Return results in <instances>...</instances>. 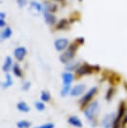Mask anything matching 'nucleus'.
<instances>
[{"instance_id":"f257e3e1","label":"nucleus","mask_w":127,"mask_h":128,"mask_svg":"<svg viewBox=\"0 0 127 128\" xmlns=\"http://www.w3.org/2000/svg\"><path fill=\"white\" fill-rule=\"evenodd\" d=\"M100 103L95 100V102H91L90 104L87 106V108L84 110V116L86 117V118L90 122H94L96 120V118L98 116V114L100 112Z\"/></svg>"},{"instance_id":"f03ea898","label":"nucleus","mask_w":127,"mask_h":128,"mask_svg":"<svg viewBox=\"0 0 127 128\" xmlns=\"http://www.w3.org/2000/svg\"><path fill=\"white\" fill-rule=\"evenodd\" d=\"M76 48H78V45H76V42L71 44L69 46V48L67 51H65L63 54H60L59 56V60L64 64H68L72 61V59L74 58V53L76 51Z\"/></svg>"},{"instance_id":"7ed1b4c3","label":"nucleus","mask_w":127,"mask_h":128,"mask_svg":"<svg viewBox=\"0 0 127 128\" xmlns=\"http://www.w3.org/2000/svg\"><path fill=\"white\" fill-rule=\"evenodd\" d=\"M96 91H98V87L96 86H94L89 91H87L84 95H83V96L81 98V100H80L81 105H85V104H87L89 102H91V100L93 98V96L96 95Z\"/></svg>"},{"instance_id":"20e7f679","label":"nucleus","mask_w":127,"mask_h":128,"mask_svg":"<svg viewBox=\"0 0 127 128\" xmlns=\"http://www.w3.org/2000/svg\"><path fill=\"white\" fill-rule=\"evenodd\" d=\"M116 116L115 113H110L108 115H106L105 117L102 118L101 120V126L103 128H111L113 127L114 122L116 120Z\"/></svg>"},{"instance_id":"39448f33","label":"nucleus","mask_w":127,"mask_h":128,"mask_svg":"<svg viewBox=\"0 0 127 128\" xmlns=\"http://www.w3.org/2000/svg\"><path fill=\"white\" fill-rule=\"evenodd\" d=\"M69 45V39L66 38H58L56 41H54V48L58 52H61L68 47Z\"/></svg>"},{"instance_id":"423d86ee","label":"nucleus","mask_w":127,"mask_h":128,"mask_svg":"<svg viewBox=\"0 0 127 128\" xmlns=\"http://www.w3.org/2000/svg\"><path fill=\"white\" fill-rule=\"evenodd\" d=\"M26 54H27V50L23 46H19V47L14 49V58L18 61H22L24 59V58H25Z\"/></svg>"},{"instance_id":"0eeeda50","label":"nucleus","mask_w":127,"mask_h":128,"mask_svg":"<svg viewBox=\"0 0 127 128\" xmlns=\"http://www.w3.org/2000/svg\"><path fill=\"white\" fill-rule=\"evenodd\" d=\"M85 89H86V86L85 84H76V86H74L71 90V96H81L83 93H84Z\"/></svg>"},{"instance_id":"6e6552de","label":"nucleus","mask_w":127,"mask_h":128,"mask_svg":"<svg viewBox=\"0 0 127 128\" xmlns=\"http://www.w3.org/2000/svg\"><path fill=\"white\" fill-rule=\"evenodd\" d=\"M76 71V74L78 76H83V75H87V74L93 73L94 68H93L92 66H90V65L85 64V65H82V66L78 67Z\"/></svg>"},{"instance_id":"1a4fd4ad","label":"nucleus","mask_w":127,"mask_h":128,"mask_svg":"<svg viewBox=\"0 0 127 128\" xmlns=\"http://www.w3.org/2000/svg\"><path fill=\"white\" fill-rule=\"evenodd\" d=\"M68 123H70L74 127H78V128L82 127V122H81V120L78 118V117H76V116H71V117H69V118H68Z\"/></svg>"},{"instance_id":"9d476101","label":"nucleus","mask_w":127,"mask_h":128,"mask_svg":"<svg viewBox=\"0 0 127 128\" xmlns=\"http://www.w3.org/2000/svg\"><path fill=\"white\" fill-rule=\"evenodd\" d=\"M12 66H14V64H12V58L11 56H7L5 59V62L3 64V71L6 74H8L10 72V70L12 69Z\"/></svg>"},{"instance_id":"9b49d317","label":"nucleus","mask_w":127,"mask_h":128,"mask_svg":"<svg viewBox=\"0 0 127 128\" xmlns=\"http://www.w3.org/2000/svg\"><path fill=\"white\" fill-rule=\"evenodd\" d=\"M62 81L63 84H71L74 81V75L71 72H66L62 74Z\"/></svg>"},{"instance_id":"f8f14e48","label":"nucleus","mask_w":127,"mask_h":128,"mask_svg":"<svg viewBox=\"0 0 127 128\" xmlns=\"http://www.w3.org/2000/svg\"><path fill=\"white\" fill-rule=\"evenodd\" d=\"M43 14H44V18H45V22L49 24V25H54V22H56V17L54 16L52 12H43Z\"/></svg>"},{"instance_id":"ddd939ff","label":"nucleus","mask_w":127,"mask_h":128,"mask_svg":"<svg viewBox=\"0 0 127 128\" xmlns=\"http://www.w3.org/2000/svg\"><path fill=\"white\" fill-rule=\"evenodd\" d=\"M11 36H12V29L9 26H7L2 30V32L0 34V38H1L2 41H4L5 39H8V38H11Z\"/></svg>"},{"instance_id":"4468645a","label":"nucleus","mask_w":127,"mask_h":128,"mask_svg":"<svg viewBox=\"0 0 127 128\" xmlns=\"http://www.w3.org/2000/svg\"><path fill=\"white\" fill-rule=\"evenodd\" d=\"M43 12H53L56 11V6L50 3V2H44L43 3Z\"/></svg>"},{"instance_id":"2eb2a0df","label":"nucleus","mask_w":127,"mask_h":128,"mask_svg":"<svg viewBox=\"0 0 127 128\" xmlns=\"http://www.w3.org/2000/svg\"><path fill=\"white\" fill-rule=\"evenodd\" d=\"M17 109H18L20 112H24V113L30 112V110H31L30 107H29V105L24 102H20L18 104H17Z\"/></svg>"},{"instance_id":"dca6fc26","label":"nucleus","mask_w":127,"mask_h":128,"mask_svg":"<svg viewBox=\"0 0 127 128\" xmlns=\"http://www.w3.org/2000/svg\"><path fill=\"white\" fill-rule=\"evenodd\" d=\"M12 85V76L8 73V74H6L5 81L2 83V88L6 89V88H8V87H10Z\"/></svg>"},{"instance_id":"f3484780","label":"nucleus","mask_w":127,"mask_h":128,"mask_svg":"<svg viewBox=\"0 0 127 128\" xmlns=\"http://www.w3.org/2000/svg\"><path fill=\"white\" fill-rule=\"evenodd\" d=\"M71 90H72L71 84H64L61 91H60V95L62 96H68L69 94H71Z\"/></svg>"},{"instance_id":"a211bd4d","label":"nucleus","mask_w":127,"mask_h":128,"mask_svg":"<svg viewBox=\"0 0 127 128\" xmlns=\"http://www.w3.org/2000/svg\"><path fill=\"white\" fill-rule=\"evenodd\" d=\"M12 73L16 76H18L20 78L22 76V70L20 68V66L18 65V63H14V66H12Z\"/></svg>"},{"instance_id":"6ab92c4d","label":"nucleus","mask_w":127,"mask_h":128,"mask_svg":"<svg viewBox=\"0 0 127 128\" xmlns=\"http://www.w3.org/2000/svg\"><path fill=\"white\" fill-rule=\"evenodd\" d=\"M31 122H28V120H19L18 122L16 123V126L17 128H30L31 127Z\"/></svg>"},{"instance_id":"aec40b11","label":"nucleus","mask_w":127,"mask_h":128,"mask_svg":"<svg viewBox=\"0 0 127 128\" xmlns=\"http://www.w3.org/2000/svg\"><path fill=\"white\" fill-rule=\"evenodd\" d=\"M31 7L34 8V9H36L37 12H42L43 11V6L41 5V4H39L38 2H36V1H34V0L31 1Z\"/></svg>"},{"instance_id":"412c9836","label":"nucleus","mask_w":127,"mask_h":128,"mask_svg":"<svg viewBox=\"0 0 127 128\" xmlns=\"http://www.w3.org/2000/svg\"><path fill=\"white\" fill-rule=\"evenodd\" d=\"M40 96H41V100L44 102H48L51 100V95H50V93L48 91H42Z\"/></svg>"},{"instance_id":"4be33fe9","label":"nucleus","mask_w":127,"mask_h":128,"mask_svg":"<svg viewBox=\"0 0 127 128\" xmlns=\"http://www.w3.org/2000/svg\"><path fill=\"white\" fill-rule=\"evenodd\" d=\"M34 107L37 111H40V112L45 110V104L42 102H34Z\"/></svg>"},{"instance_id":"5701e85b","label":"nucleus","mask_w":127,"mask_h":128,"mask_svg":"<svg viewBox=\"0 0 127 128\" xmlns=\"http://www.w3.org/2000/svg\"><path fill=\"white\" fill-rule=\"evenodd\" d=\"M78 63H68L66 65V70L67 72H71L72 70H76V67H78Z\"/></svg>"},{"instance_id":"b1692460","label":"nucleus","mask_w":127,"mask_h":128,"mask_svg":"<svg viewBox=\"0 0 127 128\" xmlns=\"http://www.w3.org/2000/svg\"><path fill=\"white\" fill-rule=\"evenodd\" d=\"M67 25H68V21H67L66 19H63V20H61V21L58 24L56 29H58V30H60V29H64Z\"/></svg>"},{"instance_id":"393cba45","label":"nucleus","mask_w":127,"mask_h":128,"mask_svg":"<svg viewBox=\"0 0 127 128\" xmlns=\"http://www.w3.org/2000/svg\"><path fill=\"white\" fill-rule=\"evenodd\" d=\"M34 128H54V124L52 122H48V123H44L42 125H39V126H36Z\"/></svg>"},{"instance_id":"a878e982","label":"nucleus","mask_w":127,"mask_h":128,"mask_svg":"<svg viewBox=\"0 0 127 128\" xmlns=\"http://www.w3.org/2000/svg\"><path fill=\"white\" fill-rule=\"evenodd\" d=\"M113 93H114V90H113V88H110L109 90L107 91V93H106V96L105 98L107 100H110L112 98V96H113Z\"/></svg>"},{"instance_id":"bb28decb","label":"nucleus","mask_w":127,"mask_h":128,"mask_svg":"<svg viewBox=\"0 0 127 128\" xmlns=\"http://www.w3.org/2000/svg\"><path fill=\"white\" fill-rule=\"evenodd\" d=\"M30 87H31V83H30L29 81H25V82L22 84V90H23V91H28Z\"/></svg>"},{"instance_id":"cd10ccee","label":"nucleus","mask_w":127,"mask_h":128,"mask_svg":"<svg viewBox=\"0 0 127 128\" xmlns=\"http://www.w3.org/2000/svg\"><path fill=\"white\" fill-rule=\"evenodd\" d=\"M17 4L19 7H23L26 5V0H17Z\"/></svg>"},{"instance_id":"c85d7f7f","label":"nucleus","mask_w":127,"mask_h":128,"mask_svg":"<svg viewBox=\"0 0 127 128\" xmlns=\"http://www.w3.org/2000/svg\"><path fill=\"white\" fill-rule=\"evenodd\" d=\"M0 20H5V14L3 12H0Z\"/></svg>"},{"instance_id":"c756f323","label":"nucleus","mask_w":127,"mask_h":128,"mask_svg":"<svg viewBox=\"0 0 127 128\" xmlns=\"http://www.w3.org/2000/svg\"><path fill=\"white\" fill-rule=\"evenodd\" d=\"M0 27L5 28V20H0Z\"/></svg>"},{"instance_id":"7c9ffc66","label":"nucleus","mask_w":127,"mask_h":128,"mask_svg":"<svg viewBox=\"0 0 127 128\" xmlns=\"http://www.w3.org/2000/svg\"><path fill=\"white\" fill-rule=\"evenodd\" d=\"M127 123V113L126 115L124 116V118H123V124H126Z\"/></svg>"}]
</instances>
